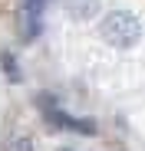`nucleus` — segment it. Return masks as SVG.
Returning <instances> with one entry per match:
<instances>
[{
    "instance_id": "nucleus-5",
    "label": "nucleus",
    "mask_w": 145,
    "mask_h": 151,
    "mask_svg": "<svg viewBox=\"0 0 145 151\" xmlns=\"http://www.w3.org/2000/svg\"><path fill=\"white\" fill-rule=\"evenodd\" d=\"M10 151H33V141L30 138H17V141H10Z\"/></svg>"
},
{
    "instance_id": "nucleus-3",
    "label": "nucleus",
    "mask_w": 145,
    "mask_h": 151,
    "mask_svg": "<svg viewBox=\"0 0 145 151\" xmlns=\"http://www.w3.org/2000/svg\"><path fill=\"white\" fill-rule=\"evenodd\" d=\"M66 7L72 10V17H79V20H86V17H92L96 13V0H66Z\"/></svg>"
},
{
    "instance_id": "nucleus-2",
    "label": "nucleus",
    "mask_w": 145,
    "mask_h": 151,
    "mask_svg": "<svg viewBox=\"0 0 145 151\" xmlns=\"http://www.w3.org/2000/svg\"><path fill=\"white\" fill-rule=\"evenodd\" d=\"M50 4H53V0H27V36L36 33V20H40V13Z\"/></svg>"
},
{
    "instance_id": "nucleus-1",
    "label": "nucleus",
    "mask_w": 145,
    "mask_h": 151,
    "mask_svg": "<svg viewBox=\"0 0 145 151\" xmlns=\"http://www.w3.org/2000/svg\"><path fill=\"white\" fill-rule=\"evenodd\" d=\"M99 33H102V40H106L109 46L129 49V46H135L138 36H142V23H138V17L129 13V10H115V13H109V17L102 20Z\"/></svg>"
},
{
    "instance_id": "nucleus-4",
    "label": "nucleus",
    "mask_w": 145,
    "mask_h": 151,
    "mask_svg": "<svg viewBox=\"0 0 145 151\" xmlns=\"http://www.w3.org/2000/svg\"><path fill=\"white\" fill-rule=\"evenodd\" d=\"M0 63H4V72H7V79H20V69H17V59L10 53H0Z\"/></svg>"
}]
</instances>
